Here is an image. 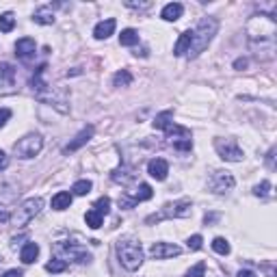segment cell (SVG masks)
I'll return each mask as SVG.
<instances>
[{
  "label": "cell",
  "instance_id": "obj_21",
  "mask_svg": "<svg viewBox=\"0 0 277 277\" xmlns=\"http://www.w3.org/2000/svg\"><path fill=\"white\" fill-rule=\"evenodd\" d=\"M190 37H193V32L190 30H184L180 39H178V44H176V48H174V54L176 56H182V54H186L188 48H190Z\"/></svg>",
  "mask_w": 277,
  "mask_h": 277
},
{
  "label": "cell",
  "instance_id": "obj_38",
  "mask_svg": "<svg viewBox=\"0 0 277 277\" xmlns=\"http://www.w3.org/2000/svg\"><path fill=\"white\" fill-rule=\"evenodd\" d=\"M9 117H11V110H9V108H2V110H0V128L4 126Z\"/></svg>",
  "mask_w": 277,
  "mask_h": 277
},
{
  "label": "cell",
  "instance_id": "obj_15",
  "mask_svg": "<svg viewBox=\"0 0 277 277\" xmlns=\"http://www.w3.org/2000/svg\"><path fill=\"white\" fill-rule=\"evenodd\" d=\"M35 50H37L35 39H30V37H22L16 44V54L22 58V61H28L30 56H35Z\"/></svg>",
  "mask_w": 277,
  "mask_h": 277
},
{
  "label": "cell",
  "instance_id": "obj_2",
  "mask_svg": "<svg viewBox=\"0 0 277 277\" xmlns=\"http://www.w3.org/2000/svg\"><path fill=\"white\" fill-rule=\"evenodd\" d=\"M44 65L35 72V76L30 78V84H32V94L37 96V100H42V102H48L52 104L56 110H61V113H68V96H65V91H61L58 87H50V84H46L44 82Z\"/></svg>",
  "mask_w": 277,
  "mask_h": 277
},
{
  "label": "cell",
  "instance_id": "obj_10",
  "mask_svg": "<svg viewBox=\"0 0 277 277\" xmlns=\"http://www.w3.org/2000/svg\"><path fill=\"white\" fill-rule=\"evenodd\" d=\"M54 252L58 256V260H74V262H89L91 256L87 254V249L74 245V242H56Z\"/></svg>",
  "mask_w": 277,
  "mask_h": 277
},
{
  "label": "cell",
  "instance_id": "obj_17",
  "mask_svg": "<svg viewBox=\"0 0 277 277\" xmlns=\"http://www.w3.org/2000/svg\"><path fill=\"white\" fill-rule=\"evenodd\" d=\"M115 26H117V22L113 18H108V20H104V22H100L94 28V37L96 39H108L110 35L115 32Z\"/></svg>",
  "mask_w": 277,
  "mask_h": 277
},
{
  "label": "cell",
  "instance_id": "obj_41",
  "mask_svg": "<svg viewBox=\"0 0 277 277\" xmlns=\"http://www.w3.org/2000/svg\"><path fill=\"white\" fill-rule=\"evenodd\" d=\"M6 164H9V158H6V154L4 152H0V171H2Z\"/></svg>",
  "mask_w": 277,
  "mask_h": 277
},
{
  "label": "cell",
  "instance_id": "obj_37",
  "mask_svg": "<svg viewBox=\"0 0 277 277\" xmlns=\"http://www.w3.org/2000/svg\"><path fill=\"white\" fill-rule=\"evenodd\" d=\"M126 6H130V9H150L152 6V2H126Z\"/></svg>",
  "mask_w": 277,
  "mask_h": 277
},
{
  "label": "cell",
  "instance_id": "obj_18",
  "mask_svg": "<svg viewBox=\"0 0 277 277\" xmlns=\"http://www.w3.org/2000/svg\"><path fill=\"white\" fill-rule=\"evenodd\" d=\"M182 13H184V6H182L180 2H169V4H164V6H162L160 18H162V20H167V22H176V20H180V18H182Z\"/></svg>",
  "mask_w": 277,
  "mask_h": 277
},
{
  "label": "cell",
  "instance_id": "obj_20",
  "mask_svg": "<svg viewBox=\"0 0 277 277\" xmlns=\"http://www.w3.org/2000/svg\"><path fill=\"white\" fill-rule=\"evenodd\" d=\"M32 20H35L37 24H52L54 22V11H52L50 4L39 6V9L35 11V16H32Z\"/></svg>",
  "mask_w": 277,
  "mask_h": 277
},
{
  "label": "cell",
  "instance_id": "obj_4",
  "mask_svg": "<svg viewBox=\"0 0 277 277\" xmlns=\"http://www.w3.org/2000/svg\"><path fill=\"white\" fill-rule=\"evenodd\" d=\"M117 256L126 271H136L143 264V247L134 240H120L117 242Z\"/></svg>",
  "mask_w": 277,
  "mask_h": 277
},
{
  "label": "cell",
  "instance_id": "obj_11",
  "mask_svg": "<svg viewBox=\"0 0 277 277\" xmlns=\"http://www.w3.org/2000/svg\"><path fill=\"white\" fill-rule=\"evenodd\" d=\"M234 176L230 174V171H214L212 176H210V180H208V186L212 193L216 195H226L230 193V190L234 188Z\"/></svg>",
  "mask_w": 277,
  "mask_h": 277
},
{
  "label": "cell",
  "instance_id": "obj_27",
  "mask_svg": "<svg viewBox=\"0 0 277 277\" xmlns=\"http://www.w3.org/2000/svg\"><path fill=\"white\" fill-rule=\"evenodd\" d=\"M132 178H134V174H132V169H128V167H120V169L113 171V180H115V182L128 184L130 180H132Z\"/></svg>",
  "mask_w": 277,
  "mask_h": 277
},
{
  "label": "cell",
  "instance_id": "obj_5",
  "mask_svg": "<svg viewBox=\"0 0 277 277\" xmlns=\"http://www.w3.org/2000/svg\"><path fill=\"white\" fill-rule=\"evenodd\" d=\"M42 208H44V200H42V197H30V200H24L11 212V219L9 221L16 228H24V226H28V223L35 219L39 212H42Z\"/></svg>",
  "mask_w": 277,
  "mask_h": 277
},
{
  "label": "cell",
  "instance_id": "obj_26",
  "mask_svg": "<svg viewBox=\"0 0 277 277\" xmlns=\"http://www.w3.org/2000/svg\"><path fill=\"white\" fill-rule=\"evenodd\" d=\"M120 44L122 46H136L138 44V32L134 28H126V30H122V35H120Z\"/></svg>",
  "mask_w": 277,
  "mask_h": 277
},
{
  "label": "cell",
  "instance_id": "obj_31",
  "mask_svg": "<svg viewBox=\"0 0 277 277\" xmlns=\"http://www.w3.org/2000/svg\"><path fill=\"white\" fill-rule=\"evenodd\" d=\"M65 268H68V262H63V260H58V258L46 264V271H48V273H63Z\"/></svg>",
  "mask_w": 277,
  "mask_h": 277
},
{
  "label": "cell",
  "instance_id": "obj_9",
  "mask_svg": "<svg viewBox=\"0 0 277 277\" xmlns=\"http://www.w3.org/2000/svg\"><path fill=\"white\" fill-rule=\"evenodd\" d=\"M214 150L223 160H230V162H238L245 158L242 150L238 148V143L234 138H214Z\"/></svg>",
  "mask_w": 277,
  "mask_h": 277
},
{
  "label": "cell",
  "instance_id": "obj_28",
  "mask_svg": "<svg viewBox=\"0 0 277 277\" xmlns=\"http://www.w3.org/2000/svg\"><path fill=\"white\" fill-rule=\"evenodd\" d=\"M91 188H94V184H91L89 180H78L74 186H72V193L78 195V197H84L91 193Z\"/></svg>",
  "mask_w": 277,
  "mask_h": 277
},
{
  "label": "cell",
  "instance_id": "obj_39",
  "mask_svg": "<svg viewBox=\"0 0 277 277\" xmlns=\"http://www.w3.org/2000/svg\"><path fill=\"white\" fill-rule=\"evenodd\" d=\"M234 68H236V70H245V68H247V58H236V61H234Z\"/></svg>",
  "mask_w": 277,
  "mask_h": 277
},
{
  "label": "cell",
  "instance_id": "obj_16",
  "mask_svg": "<svg viewBox=\"0 0 277 277\" xmlns=\"http://www.w3.org/2000/svg\"><path fill=\"white\" fill-rule=\"evenodd\" d=\"M94 136V126H87V128H82L80 132H78L74 136V141H70L68 145H65V154H70V152H76V150H80L84 143L89 141V138Z\"/></svg>",
  "mask_w": 277,
  "mask_h": 277
},
{
  "label": "cell",
  "instance_id": "obj_35",
  "mask_svg": "<svg viewBox=\"0 0 277 277\" xmlns=\"http://www.w3.org/2000/svg\"><path fill=\"white\" fill-rule=\"evenodd\" d=\"M268 188H271V182H268V180H264V182H260L258 186L254 188V193L258 195V197H266V195H268Z\"/></svg>",
  "mask_w": 277,
  "mask_h": 277
},
{
  "label": "cell",
  "instance_id": "obj_3",
  "mask_svg": "<svg viewBox=\"0 0 277 277\" xmlns=\"http://www.w3.org/2000/svg\"><path fill=\"white\" fill-rule=\"evenodd\" d=\"M216 28H219V24H216V20L214 18H202L200 20V24L195 26L193 30V37H190V48L186 54L190 58H195V56H200L204 50L210 46V42H212V37L216 35Z\"/></svg>",
  "mask_w": 277,
  "mask_h": 277
},
{
  "label": "cell",
  "instance_id": "obj_1",
  "mask_svg": "<svg viewBox=\"0 0 277 277\" xmlns=\"http://www.w3.org/2000/svg\"><path fill=\"white\" fill-rule=\"evenodd\" d=\"M275 32H277V24L273 16L260 13L254 16L247 22V35H249V44L256 50V56L260 61H273L275 58Z\"/></svg>",
  "mask_w": 277,
  "mask_h": 277
},
{
  "label": "cell",
  "instance_id": "obj_25",
  "mask_svg": "<svg viewBox=\"0 0 277 277\" xmlns=\"http://www.w3.org/2000/svg\"><path fill=\"white\" fill-rule=\"evenodd\" d=\"M171 120H174V110H162L160 115H156V120H154V128L164 130V128L169 126V124H174Z\"/></svg>",
  "mask_w": 277,
  "mask_h": 277
},
{
  "label": "cell",
  "instance_id": "obj_30",
  "mask_svg": "<svg viewBox=\"0 0 277 277\" xmlns=\"http://www.w3.org/2000/svg\"><path fill=\"white\" fill-rule=\"evenodd\" d=\"M13 26H16V16H13V13H2V16H0V30L11 32Z\"/></svg>",
  "mask_w": 277,
  "mask_h": 277
},
{
  "label": "cell",
  "instance_id": "obj_36",
  "mask_svg": "<svg viewBox=\"0 0 277 277\" xmlns=\"http://www.w3.org/2000/svg\"><path fill=\"white\" fill-rule=\"evenodd\" d=\"M202 242H204V238H202L200 234H195V236H190V238L186 240V245H188V249L197 252V249H202Z\"/></svg>",
  "mask_w": 277,
  "mask_h": 277
},
{
  "label": "cell",
  "instance_id": "obj_32",
  "mask_svg": "<svg viewBox=\"0 0 277 277\" xmlns=\"http://www.w3.org/2000/svg\"><path fill=\"white\" fill-rule=\"evenodd\" d=\"M212 249L216 254H221V256H228L230 254V242L226 238H214L212 240Z\"/></svg>",
  "mask_w": 277,
  "mask_h": 277
},
{
  "label": "cell",
  "instance_id": "obj_22",
  "mask_svg": "<svg viewBox=\"0 0 277 277\" xmlns=\"http://www.w3.org/2000/svg\"><path fill=\"white\" fill-rule=\"evenodd\" d=\"M70 206H72V193H68V190H61V193L52 197V208L54 210H65Z\"/></svg>",
  "mask_w": 277,
  "mask_h": 277
},
{
  "label": "cell",
  "instance_id": "obj_40",
  "mask_svg": "<svg viewBox=\"0 0 277 277\" xmlns=\"http://www.w3.org/2000/svg\"><path fill=\"white\" fill-rule=\"evenodd\" d=\"M2 277H24V273L18 271V268H11V271H6Z\"/></svg>",
  "mask_w": 277,
  "mask_h": 277
},
{
  "label": "cell",
  "instance_id": "obj_12",
  "mask_svg": "<svg viewBox=\"0 0 277 277\" xmlns=\"http://www.w3.org/2000/svg\"><path fill=\"white\" fill-rule=\"evenodd\" d=\"M16 91V68L11 63H0V96H13Z\"/></svg>",
  "mask_w": 277,
  "mask_h": 277
},
{
  "label": "cell",
  "instance_id": "obj_24",
  "mask_svg": "<svg viewBox=\"0 0 277 277\" xmlns=\"http://www.w3.org/2000/svg\"><path fill=\"white\" fill-rule=\"evenodd\" d=\"M152 195H154L152 186L143 182V184H138V188H136V193L132 195V200H134V204H136V202H148V200H152Z\"/></svg>",
  "mask_w": 277,
  "mask_h": 277
},
{
  "label": "cell",
  "instance_id": "obj_19",
  "mask_svg": "<svg viewBox=\"0 0 277 277\" xmlns=\"http://www.w3.org/2000/svg\"><path fill=\"white\" fill-rule=\"evenodd\" d=\"M37 256H39L37 242H26L22 247V252H20V260H22L24 264H32V262L37 260Z\"/></svg>",
  "mask_w": 277,
  "mask_h": 277
},
{
  "label": "cell",
  "instance_id": "obj_7",
  "mask_svg": "<svg viewBox=\"0 0 277 277\" xmlns=\"http://www.w3.org/2000/svg\"><path fill=\"white\" fill-rule=\"evenodd\" d=\"M44 148V138L42 134H26L20 141L13 145V154L22 160H28V158H35Z\"/></svg>",
  "mask_w": 277,
  "mask_h": 277
},
{
  "label": "cell",
  "instance_id": "obj_8",
  "mask_svg": "<svg viewBox=\"0 0 277 277\" xmlns=\"http://www.w3.org/2000/svg\"><path fill=\"white\" fill-rule=\"evenodd\" d=\"M162 132L169 136V141H171V145H174L176 150H180V152H190V148H193L190 130H186V128L176 126V124H169V126L164 128Z\"/></svg>",
  "mask_w": 277,
  "mask_h": 277
},
{
  "label": "cell",
  "instance_id": "obj_29",
  "mask_svg": "<svg viewBox=\"0 0 277 277\" xmlns=\"http://www.w3.org/2000/svg\"><path fill=\"white\" fill-rule=\"evenodd\" d=\"M130 82H132V74H130L128 70H122V72H117V74L113 76V84H115V87H128Z\"/></svg>",
  "mask_w": 277,
  "mask_h": 277
},
{
  "label": "cell",
  "instance_id": "obj_34",
  "mask_svg": "<svg viewBox=\"0 0 277 277\" xmlns=\"http://www.w3.org/2000/svg\"><path fill=\"white\" fill-rule=\"evenodd\" d=\"M204 275H206V262H200V264H195L186 273V277H204Z\"/></svg>",
  "mask_w": 277,
  "mask_h": 277
},
{
  "label": "cell",
  "instance_id": "obj_23",
  "mask_svg": "<svg viewBox=\"0 0 277 277\" xmlns=\"http://www.w3.org/2000/svg\"><path fill=\"white\" fill-rule=\"evenodd\" d=\"M84 221H87V226L91 230H98V228H102V221H104V216L98 212V210H87V214H84Z\"/></svg>",
  "mask_w": 277,
  "mask_h": 277
},
{
  "label": "cell",
  "instance_id": "obj_33",
  "mask_svg": "<svg viewBox=\"0 0 277 277\" xmlns=\"http://www.w3.org/2000/svg\"><path fill=\"white\" fill-rule=\"evenodd\" d=\"M94 210H98V212H100L102 216H106V214H108V210H110V200H108V197H100V200L96 202Z\"/></svg>",
  "mask_w": 277,
  "mask_h": 277
},
{
  "label": "cell",
  "instance_id": "obj_13",
  "mask_svg": "<svg viewBox=\"0 0 277 277\" xmlns=\"http://www.w3.org/2000/svg\"><path fill=\"white\" fill-rule=\"evenodd\" d=\"M182 249L178 245H171V242H154L150 249V256L156 260H164V258H174V256H180Z\"/></svg>",
  "mask_w": 277,
  "mask_h": 277
},
{
  "label": "cell",
  "instance_id": "obj_42",
  "mask_svg": "<svg viewBox=\"0 0 277 277\" xmlns=\"http://www.w3.org/2000/svg\"><path fill=\"white\" fill-rule=\"evenodd\" d=\"M238 277H258V273H254V271H249V268H242V271L238 273Z\"/></svg>",
  "mask_w": 277,
  "mask_h": 277
},
{
  "label": "cell",
  "instance_id": "obj_6",
  "mask_svg": "<svg viewBox=\"0 0 277 277\" xmlns=\"http://www.w3.org/2000/svg\"><path fill=\"white\" fill-rule=\"evenodd\" d=\"M190 212H193V204L188 200H180V202L162 206L160 212L148 216L145 223H154V221H162V219H186V216H190Z\"/></svg>",
  "mask_w": 277,
  "mask_h": 277
},
{
  "label": "cell",
  "instance_id": "obj_14",
  "mask_svg": "<svg viewBox=\"0 0 277 277\" xmlns=\"http://www.w3.org/2000/svg\"><path fill=\"white\" fill-rule=\"evenodd\" d=\"M148 174L154 178V180L162 182L164 178H167V174H169V164H167V160H164V158H152V160L148 162Z\"/></svg>",
  "mask_w": 277,
  "mask_h": 277
}]
</instances>
